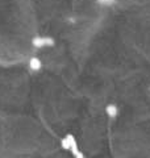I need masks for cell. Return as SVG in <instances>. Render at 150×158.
Masks as SVG:
<instances>
[{"label": "cell", "instance_id": "5", "mask_svg": "<svg viewBox=\"0 0 150 158\" xmlns=\"http://www.w3.org/2000/svg\"><path fill=\"white\" fill-rule=\"evenodd\" d=\"M96 3L99 4L100 7L108 8V7H113L115 4L117 3V0H96Z\"/></svg>", "mask_w": 150, "mask_h": 158}, {"label": "cell", "instance_id": "4", "mask_svg": "<svg viewBox=\"0 0 150 158\" xmlns=\"http://www.w3.org/2000/svg\"><path fill=\"white\" fill-rule=\"evenodd\" d=\"M27 67H28V70L31 71V73H33V74L41 73L42 69H44V62H42V59L40 58V57L33 56V57H31V58L28 59Z\"/></svg>", "mask_w": 150, "mask_h": 158}, {"label": "cell", "instance_id": "1", "mask_svg": "<svg viewBox=\"0 0 150 158\" xmlns=\"http://www.w3.org/2000/svg\"><path fill=\"white\" fill-rule=\"evenodd\" d=\"M59 145H61V149L67 152L73 158H86L83 150L81 149V145H79V140L78 137L74 135V133H66L61 137L59 140Z\"/></svg>", "mask_w": 150, "mask_h": 158}, {"label": "cell", "instance_id": "6", "mask_svg": "<svg viewBox=\"0 0 150 158\" xmlns=\"http://www.w3.org/2000/svg\"><path fill=\"white\" fill-rule=\"evenodd\" d=\"M148 94H149V96H150V86L148 87Z\"/></svg>", "mask_w": 150, "mask_h": 158}, {"label": "cell", "instance_id": "2", "mask_svg": "<svg viewBox=\"0 0 150 158\" xmlns=\"http://www.w3.org/2000/svg\"><path fill=\"white\" fill-rule=\"evenodd\" d=\"M31 44L37 50H44V49H49L56 45V40L50 36H34Z\"/></svg>", "mask_w": 150, "mask_h": 158}, {"label": "cell", "instance_id": "3", "mask_svg": "<svg viewBox=\"0 0 150 158\" xmlns=\"http://www.w3.org/2000/svg\"><path fill=\"white\" fill-rule=\"evenodd\" d=\"M104 113L109 121H116L119 120L120 113H121V110H120V106L115 102H109L104 107Z\"/></svg>", "mask_w": 150, "mask_h": 158}]
</instances>
